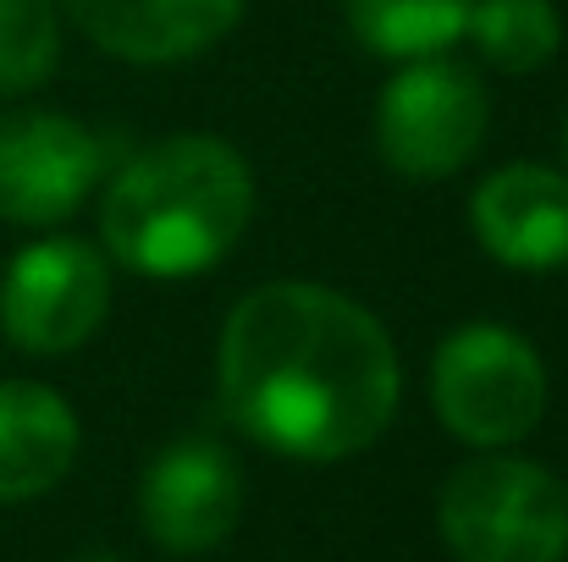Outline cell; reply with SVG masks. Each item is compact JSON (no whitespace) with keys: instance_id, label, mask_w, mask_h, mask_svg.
<instances>
[{"instance_id":"cell-14","label":"cell","mask_w":568,"mask_h":562,"mask_svg":"<svg viewBox=\"0 0 568 562\" xmlns=\"http://www.w3.org/2000/svg\"><path fill=\"white\" fill-rule=\"evenodd\" d=\"M61 61L55 0H0V94L39 89Z\"/></svg>"},{"instance_id":"cell-7","label":"cell","mask_w":568,"mask_h":562,"mask_svg":"<svg viewBox=\"0 0 568 562\" xmlns=\"http://www.w3.org/2000/svg\"><path fill=\"white\" fill-rule=\"evenodd\" d=\"M111 166V144L55 111L0 116V221L55 226L67 221Z\"/></svg>"},{"instance_id":"cell-9","label":"cell","mask_w":568,"mask_h":562,"mask_svg":"<svg viewBox=\"0 0 568 562\" xmlns=\"http://www.w3.org/2000/svg\"><path fill=\"white\" fill-rule=\"evenodd\" d=\"M469 226L480 248L508 270H564L568 265V172L541 161L497 166L469 198Z\"/></svg>"},{"instance_id":"cell-13","label":"cell","mask_w":568,"mask_h":562,"mask_svg":"<svg viewBox=\"0 0 568 562\" xmlns=\"http://www.w3.org/2000/svg\"><path fill=\"white\" fill-rule=\"evenodd\" d=\"M475 50L508 72V78H530L541 72L558 44H564V17L552 0H475L469 6V28Z\"/></svg>"},{"instance_id":"cell-6","label":"cell","mask_w":568,"mask_h":562,"mask_svg":"<svg viewBox=\"0 0 568 562\" xmlns=\"http://www.w3.org/2000/svg\"><path fill=\"white\" fill-rule=\"evenodd\" d=\"M111 309V259L83 237L28 243L0 287V326L11 348L55 359L83 348Z\"/></svg>"},{"instance_id":"cell-10","label":"cell","mask_w":568,"mask_h":562,"mask_svg":"<svg viewBox=\"0 0 568 562\" xmlns=\"http://www.w3.org/2000/svg\"><path fill=\"white\" fill-rule=\"evenodd\" d=\"M55 6L94 50L133 67H166L226 39L248 0H55Z\"/></svg>"},{"instance_id":"cell-11","label":"cell","mask_w":568,"mask_h":562,"mask_svg":"<svg viewBox=\"0 0 568 562\" xmlns=\"http://www.w3.org/2000/svg\"><path fill=\"white\" fill-rule=\"evenodd\" d=\"M78 413L44 380H0V508L55 491L78 463Z\"/></svg>"},{"instance_id":"cell-4","label":"cell","mask_w":568,"mask_h":562,"mask_svg":"<svg viewBox=\"0 0 568 562\" xmlns=\"http://www.w3.org/2000/svg\"><path fill=\"white\" fill-rule=\"evenodd\" d=\"M430 402L458 441L486 452L514 447L547 413V365L519 331L475 320L436 348Z\"/></svg>"},{"instance_id":"cell-5","label":"cell","mask_w":568,"mask_h":562,"mask_svg":"<svg viewBox=\"0 0 568 562\" xmlns=\"http://www.w3.org/2000/svg\"><path fill=\"white\" fill-rule=\"evenodd\" d=\"M491 122L486 83L447 55L403 61L376 100V150L408 183H442L469 166Z\"/></svg>"},{"instance_id":"cell-1","label":"cell","mask_w":568,"mask_h":562,"mask_svg":"<svg viewBox=\"0 0 568 562\" xmlns=\"http://www.w3.org/2000/svg\"><path fill=\"white\" fill-rule=\"evenodd\" d=\"M215 380L226 419L265 452L337 463L376 447L403 370L376 315L321 282H265L221 326Z\"/></svg>"},{"instance_id":"cell-8","label":"cell","mask_w":568,"mask_h":562,"mask_svg":"<svg viewBox=\"0 0 568 562\" xmlns=\"http://www.w3.org/2000/svg\"><path fill=\"white\" fill-rule=\"evenodd\" d=\"M139 513L155 546L178 558L215 552L243 519V469L221 441L183 436L150 458L139 486Z\"/></svg>"},{"instance_id":"cell-16","label":"cell","mask_w":568,"mask_h":562,"mask_svg":"<svg viewBox=\"0 0 568 562\" xmlns=\"http://www.w3.org/2000/svg\"><path fill=\"white\" fill-rule=\"evenodd\" d=\"M564 172H568V122H564Z\"/></svg>"},{"instance_id":"cell-15","label":"cell","mask_w":568,"mask_h":562,"mask_svg":"<svg viewBox=\"0 0 568 562\" xmlns=\"http://www.w3.org/2000/svg\"><path fill=\"white\" fill-rule=\"evenodd\" d=\"M78 562H122V558H111V552H89V558H78Z\"/></svg>"},{"instance_id":"cell-12","label":"cell","mask_w":568,"mask_h":562,"mask_svg":"<svg viewBox=\"0 0 568 562\" xmlns=\"http://www.w3.org/2000/svg\"><path fill=\"white\" fill-rule=\"evenodd\" d=\"M475 0H343L354 39L381 61L447 55L464 39Z\"/></svg>"},{"instance_id":"cell-3","label":"cell","mask_w":568,"mask_h":562,"mask_svg":"<svg viewBox=\"0 0 568 562\" xmlns=\"http://www.w3.org/2000/svg\"><path fill=\"white\" fill-rule=\"evenodd\" d=\"M442 541L458 562H564L568 491L530 458H469L447 474L436 502Z\"/></svg>"},{"instance_id":"cell-2","label":"cell","mask_w":568,"mask_h":562,"mask_svg":"<svg viewBox=\"0 0 568 562\" xmlns=\"http://www.w3.org/2000/svg\"><path fill=\"white\" fill-rule=\"evenodd\" d=\"M254 215L248 161L210 133L161 139L133 155L100 198V243L133 276L189 282L221 265Z\"/></svg>"}]
</instances>
